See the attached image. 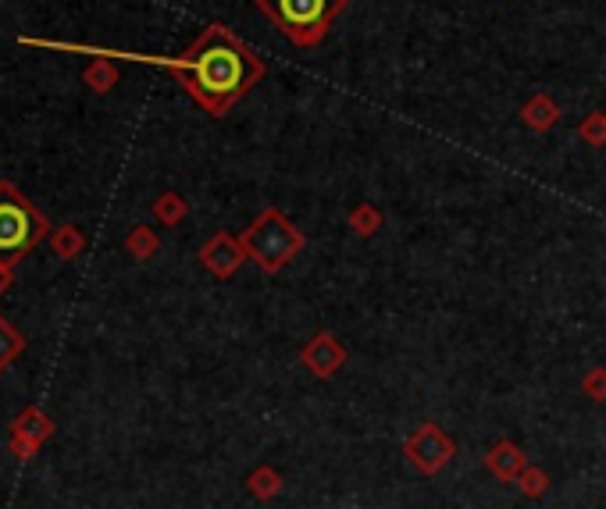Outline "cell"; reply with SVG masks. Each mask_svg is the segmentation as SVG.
Listing matches in <instances>:
<instances>
[{
    "mask_svg": "<svg viewBox=\"0 0 606 509\" xmlns=\"http://www.w3.org/2000/svg\"><path fill=\"white\" fill-rule=\"evenodd\" d=\"M211 118L229 114L264 79V61L222 22L207 25L186 54L161 61Z\"/></svg>",
    "mask_w": 606,
    "mask_h": 509,
    "instance_id": "1",
    "label": "cell"
},
{
    "mask_svg": "<svg viewBox=\"0 0 606 509\" xmlns=\"http://www.w3.org/2000/svg\"><path fill=\"white\" fill-rule=\"evenodd\" d=\"M50 235V225L40 211L33 207V200L0 178V260L8 267H15L25 253H33L36 246Z\"/></svg>",
    "mask_w": 606,
    "mask_h": 509,
    "instance_id": "2",
    "label": "cell"
},
{
    "mask_svg": "<svg viewBox=\"0 0 606 509\" xmlns=\"http://www.w3.org/2000/svg\"><path fill=\"white\" fill-rule=\"evenodd\" d=\"M254 4L296 47H314L325 40L332 18L346 8V0H254Z\"/></svg>",
    "mask_w": 606,
    "mask_h": 509,
    "instance_id": "3",
    "label": "cell"
},
{
    "mask_svg": "<svg viewBox=\"0 0 606 509\" xmlns=\"http://www.w3.org/2000/svg\"><path fill=\"white\" fill-rule=\"evenodd\" d=\"M243 246H246V257L254 260L261 271L275 275L282 264L296 257L303 250V235L300 228H293L279 211H264L254 225L243 232Z\"/></svg>",
    "mask_w": 606,
    "mask_h": 509,
    "instance_id": "4",
    "label": "cell"
},
{
    "mask_svg": "<svg viewBox=\"0 0 606 509\" xmlns=\"http://www.w3.org/2000/svg\"><path fill=\"white\" fill-rule=\"evenodd\" d=\"M403 453L421 474H439L446 463L453 460V442L446 438V431L439 424H421L414 435L403 442Z\"/></svg>",
    "mask_w": 606,
    "mask_h": 509,
    "instance_id": "5",
    "label": "cell"
},
{
    "mask_svg": "<svg viewBox=\"0 0 606 509\" xmlns=\"http://www.w3.org/2000/svg\"><path fill=\"white\" fill-rule=\"evenodd\" d=\"M54 435V424L43 410L29 406V410L11 424V453L15 456H33L47 438Z\"/></svg>",
    "mask_w": 606,
    "mask_h": 509,
    "instance_id": "6",
    "label": "cell"
},
{
    "mask_svg": "<svg viewBox=\"0 0 606 509\" xmlns=\"http://www.w3.org/2000/svg\"><path fill=\"white\" fill-rule=\"evenodd\" d=\"M246 260V246H243V239H232V235H225V232H218L211 239V243L200 250V264L211 271V275H218V278H229L232 271H236L239 264Z\"/></svg>",
    "mask_w": 606,
    "mask_h": 509,
    "instance_id": "7",
    "label": "cell"
},
{
    "mask_svg": "<svg viewBox=\"0 0 606 509\" xmlns=\"http://www.w3.org/2000/svg\"><path fill=\"white\" fill-rule=\"evenodd\" d=\"M343 360H346L343 346H339L332 335H318V339H311L307 342V349H303V364L311 367L318 378H332Z\"/></svg>",
    "mask_w": 606,
    "mask_h": 509,
    "instance_id": "8",
    "label": "cell"
},
{
    "mask_svg": "<svg viewBox=\"0 0 606 509\" xmlns=\"http://www.w3.org/2000/svg\"><path fill=\"white\" fill-rule=\"evenodd\" d=\"M485 467H489V474L500 477V481H517L528 463H525V453H521L514 442H496L489 449V456H485Z\"/></svg>",
    "mask_w": 606,
    "mask_h": 509,
    "instance_id": "9",
    "label": "cell"
},
{
    "mask_svg": "<svg viewBox=\"0 0 606 509\" xmlns=\"http://www.w3.org/2000/svg\"><path fill=\"white\" fill-rule=\"evenodd\" d=\"M47 243H50V250H54V257L75 260L82 250H86V235H82L75 225H58V228H50Z\"/></svg>",
    "mask_w": 606,
    "mask_h": 509,
    "instance_id": "10",
    "label": "cell"
},
{
    "mask_svg": "<svg viewBox=\"0 0 606 509\" xmlns=\"http://www.w3.org/2000/svg\"><path fill=\"white\" fill-rule=\"evenodd\" d=\"M82 82L93 89V93H111L118 86V68L107 61L104 54H93V61L82 68Z\"/></svg>",
    "mask_w": 606,
    "mask_h": 509,
    "instance_id": "11",
    "label": "cell"
},
{
    "mask_svg": "<svg viewBox=\"0 0 606 509\" xmlns=\"http://www.w3.org/2000/svg\"><path fill=\"white\" fill-rule=\"evenodd\" d=\"M246 488H250V495L261 502L275 499V495L282 492V474L275 467H257L254 474L246 477Z\"/></svg>",
    "mask_w": 606,
    "mask_h": 509,
    "instance_id": "12",
    "label": "cell"
},
{
    "mask_svg": "<svg viewBox=\"0 0 606 509\" xmlns=\"http://www.w3.org/2000/svg\"><path fill=\"white\" fill-rule=\"evenodd\" d=\"M22 349H25V335L15 332V328L0 317V371H8L18 356H22Z\"/></svg>",
    "mask_w": 606,
    "mask_h": 509,
    "instance_id": "13",
    "label": "cell"
},
{
    "mask_svg": "<svg viewBox=\"0 0 606 509\" xmlns=\"http://www.w3.org/2000/svg\"><path fill=\"white\" fill-rule=\"evenodd\" d=\"M125 250L132 253L136 260H150L157 253V235L150 232V228H132L129 239H125Z\"/></svg>",
    "mask_w": 606,
    "mask_h": 509,
    "instance_id": "14",
    "label": "cell"
},
{
    "mask_svg": "<svg viewBox=\"0 0 606 509\" xmlns=\"http://www.w3.org/2000/svg\"><path fill=\"white\" fill-rule=\"evenodd\" d=\"M517 488H521L528 499H539V495H546V488H549V474L542 467H525L521 477H517Z\"/></svg>",
    "mask_w": 606,
    "mask_h": 509,
    "instance_id": "15",
    "label": "cell"
},
{
    "mask_svg": "<svg viewBox=\"0 0 606 509\" xmlns=\"http://www.w3.org/2000/svg\"><path fill=\"white\" fill-rule=\"evenodd\" d=\"M154 214L164 221V225H175V221H182V214H186V200L175 193H164L161 200L154 203Z\"/></svg>",
    "mask_w": 606,
    "mask_h": 509,
    "instance_id": "16",
    "label": "cell"
},
{
    "mask_svg": "<svg viewBox=\"0 0 606 509\" xmlns=\"http://www.w3.org/2000/svg\"><path fill=\"white\" fill-rule=\"evenodd\" d=\"M585 392L603 403V399H606V371H592L589 378H585Z\"/></svg>",
    "mask_w": 606,
    "mask_h": 509,
    "instance_id": "17",
    "label": "cell"
},
{
    "mask_svg": "<svg viewBox=\"0 0 606 509\" xmlns=\"http://www.w3.org/2000/svg\"><path fill=\"white\" fill-rule=\"evenodd\" d=\"M11 275H15V267H8V264H4V260H0V296H4V292H8Z\"/></svg>",
    "mask_w": 606,
    "mask_h": 509,
    "instance_id": "18",
    "label": "cell"
}]
</instances>
